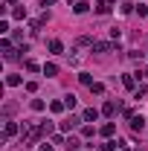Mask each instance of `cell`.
<instances>
[{"label":"cell","mask_w":148,"mask_h":151,"mask_svg":"<svg viewBox=\"0 0 148 151\" xmlns=\"http://www.w3.org/2000/svg\"><path fill=\"white\" fill-rule=\"evenodd\" d=\"M15 18L23 20V18H26V9H20V6H18V9H15Z\"/></svg>","instance_id":"cell-24"},{"label":"cell","mask_w":148,"mask_h":151,"mask_svg":"<svg viewBox=\"0 0 148 151\" xmlns=\"http://www.w3.org/2000/svg\"><path fill=\"white\" fill-rule=\"evenodd\" d=\"M41 151H52V145H47V142H44V145H41Z\"/></svg>","instance_id":"cell-26"},{"label":"cell","mask_w":148,"mask_h":151,"mask_svg":"<svg viewBox=\"0 0 148 151\" xmlns=\"http://www.w3.org/2000/svg\"><path fill=\"white\" fill-rule=\"evenodd\" d=\"M81 119H84V122H96V119H99V111H96V108H87V111L81 113Z\"/></svg>","instance_id":"cell-3"},{"label":"cell","mask_w":148,"mask_h":151,"mask_svg":"<svg viewBox=\"0 0 148 151\" xmlns=\"http://www.w3.org/2000/svg\"><path fill=\"white\" fill-rule=\"evenodd\" d=\"M64 108H67L64 102H52V105H50V111H52V113H61V111H64Z\"/></svg>","instance_id":"cell-17"},{"label":"cell","mask_w":148,"mask_h":151,"mask_svg":"<svg viewBox=\"0 0 148 151\" xmlns=\"http://www.w3.org/2000/svg\"><path fill=\"white\" fill-rule=\"evenodd\" d=\"M32 111H44V99H32Z\"/></svg>","instance_id":"cell-22"},{"label":"cell","mask_w":148,"mask_h":151,"mask_svg":"<svg viewBox=\"0 0 148 151\" xmlns=\"http://www.w3.org/2000/svg\"><path fill=\"white\" fill-rule=\"evenodd\" d=\"M20 81H23V78H20L18 73H9V76H6V84H9V87H18Z\"/></svg>","instance_id":"cell-8"},{"label":"cell","mask_w":148,"mask_h":151,"mask_svg":"<svg viewBox=\"0 0 148 151\" xmlns=\"http://www.w3.org/2000/svg\"><path fill=\"white\" fill-rule=\"evenodd\" d=\"M64 105L73 111V108H75V96H73V93H70V96H64Z\"/></svg>","instance_id":"cell-18"},{"label":"cell","mask_w":148,"mask_h":151,"mask_svg":"<svg viewBox=\"0 0 148 151\" xmlns=\"http://www.w3.org/2000/svg\"><path fill=\"white\" fill-rule=\"evenodd\" d=\"M111 6H113V0H99V3H96V12H99V15H108Z\"/></svg>","instance_id":"cell-1"},{"label":"cell","mask_w":148,"mask_h":151,"mask_svg":"<svg viewBox=\"0 0 148 151\" xmlns=\"http://www.w3.org/2000/svg\"><path fill=\"white\" fill-rule=\"evenodd\" d=\"M93 134H96V131H93V125H84V128H81V137H93Z\"/></svg>","instance_id":"cell-23"},{"label":"cell","mask_w":148,"mask_h":151,"mask_svg":"<svg viewBox=\"0 0 148 151\" xmlns=\"http://www.w3.org/2000/svg\"><path fill=\"white\" fill-rule=\"evenodd\" d=\"M78 148H81V142H78L75 137H70V139H67V151H78Z\"/></svg>","instance_id":"cell-13"},{"label":"cell","mask_w":148,"mask_h":151,"mask_svg":"<svg viewBox=\"0 0 148 151\" xmlns=\"http://www.w3.org/2000/svg\"><path fill=\"white\" fill-rule=\"evenodd\" d=\"M131 128H134V131H142V128H145V119H142V116H134V119H131Z\"/></svg>","instance_id":"cell-9"},{"label":"cell","mask_w":148,"mask_h":151,"mask_svg":"<svg viewBox=\"0 0 148 151\" xmlns=\"http://www.w3.org/2000/svg\"><path fill=\"white\" fill-rule=\"evenodd\" d=\"M55 73H58L55 64H44V76H55Z\"/></svg>","instance_id":"cell-16"},{"label":"cell","mask_w":148,"mask_h":151,"mask_svg":"<svg viewBox=\"0 0 148 151\" xmlns=\"http://www.w3.org/2000/svg\"><path fill=\"white\" fill-rule=\"evenodd\" d=\"M73 12H75V15H84V12H87V3H84V0H78V3L73 6Z\"/></svg>","instance_id":"cell-14"},{"label":"cell","mask_w":148,"mask_h":151,"mask_svg":"<svg viewBox=\"0 0 148 151\" xmlns=\"http://www.w3.org/2000/svg\"><path fill=\"white\" fill-rule=\"evenodd\" d=\"M78 122H81L78 116H70L67 122H61V131H73V128H75V125H78Z\"/></svg>","instance_id":"cell-5"},{"label":"cell","mask_w":148,"mask_h":151,"mask_svg":"<svg viewBox=\"0 0 148 151\" xmlns=\"http://www.w3.org/2000/svg\"><path fill=\"white\" fill-rule=\"evenodd\" d=\"M44 23H47V15H44V18H35V20H32V29H41Z\"/></svg>","instance_id":"cell-19"},{"label":"cell","mask_w":148,"mask_h":151,"mask_svg":"<svg viewBox=\"0 0 148 151\" xmlns=\"http://www.w3.org/2000/svg\"><path fill=\"white\" fill-rule=\"evenodd\" d=\"M116 111H119V102H105V108H102V113H105V116H113Z\"/></svg>","instance_id":"cell-2"},{"label":"cell","mask_w":148,"mask_h":151,"mask_svg":"<svg viewBox=\"0 0 148 151\" xmlns=\"http://www.w3.org/2000/svg\"><path fill=\"white\" fill-rule=\"evenodd\" d=\"M90 90H93V93H105V84H102V81H93Z\"/></svg>","instance_id":"cell-20"},{"label":"cell","mask_w":148,"mask_h":151,"mask_svg":"<svg viewBox=\"0 0 148 151\" xmlns=\"http://www.w3.org/2000/svg\"><path fill=\"white\" fill-rule=\"evenodd\" d=\"M113 134H116V125H113V122L102 125V137H113Z\"/></svg>","instance_id":"cell-10"},{"label":"cell","mask_w":148,"mask_h":151,"mask_svg":"<svg viewBox=\"0 0 148 151\" xmlns=\"http://www.w3.org/2000/svg\"><path fill=\"white\" fill-rule=\"evenodd\" d=\"M93 50L96 52H111V44L108 41H99V44H93Z\"/></svg>","instance_id":"cell-11"},{"label":"cell","mask_w":148,"mask_h":151,"mask_svg":"<svg viewBox=\"0 0 148 151\" xmlns=\"http://www.w3.org/2000/svg\"><path fill=\"white\" fill-rule=\"evenodd\" d=\"M50 52H52V55H61V52H64V44H61V41H50Z\"/></svg>","instance_id":"cell-6"},{"label":"cell","mask_w":148,"mask_h":151,"mask_svg":"<svg viewBox=\"0 0 148 151\" xmlns=\"http://www.w3.org/2000/svg\"><path fill=\"white\" fill-rule=\"evenodd\" d=\"M3 134H6V137H15V134H18V122H6V125H3Z\"/></svg>","instance_id":"cell-7"},{"label":"cell","mask_w":148,"mask_h":151,"mask_svg":"<svg viewBox=\"0 0 148 151\" xmlns=\"http://www.w3.org/2000/svg\"><path fill=\"white\" fill-rule=\"evenodd\" d=\"M119 145H122L119 139H108V142H102V145H99V151H116Z\"/></svg>","instance_id":"cell-4"},{"label":"cell","mask_w":148,"mask_h":151,"mask_svg":"<svg viewBox=\"0 0 148 151\" xmlns=\"http://www.w3.org/2000/svg\"><path fill=\"white\" fill-rule=\"evenodd\" d=\"M134 12H137V15H139V18H145V15H148V6H142V3H139V6H137V9H134Z\"/></svg>","instance_id":"cell-21"},{"label":"cell","mask_w":148,"mask_h":151,"mask_svg":"<svg viewBox=\"0 0 148 151\" xmlns=\"http://www.w3.org/2000/svg\"><path fill=\"white\" fill-rule=\"evenodd\" d=\"M78 81H81V84H87V87H93V76H90V73H81V76H78Z\"/></svg>","instance_id":"cell-15"},{"label":"cell","mask_w":148,"mask_h":151,"mask_svg":"<svg viewBox=\"0 0 148 151\" xmlns=\"http://www.w3.org/2000/svg\"><path fill=\"white\" fill-rule=\"evenodd\" d=\"M52 3H55V0H41V6H52Z\"/></svg>","instance_id":"cell-25"},{"label":"cell","mask_w":148,"mask_h":151,"mask_svg":"<svg viewBox=\"0 0 148 151\" xmlns=\"http://www.w3.org/2000/svg\"><path fill=\"white\" fill-rule=\"evenodd\" d=\"M122 84H125L128 90H134V87H137V78H134V76H122Z\"/></svg>","instance_id":"cell-12"}]
</instances>
